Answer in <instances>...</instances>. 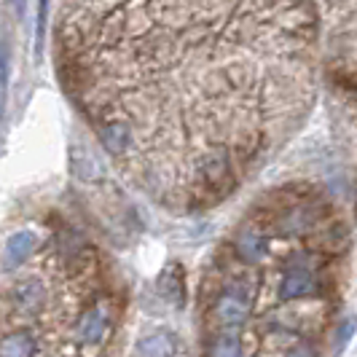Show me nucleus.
Wrapping results in <instances>:
<instances>
[{"instance_id": "nucleus-1", "label": "nucleus", "mask_w": 357, "mask_h": 357, "mask_svg": "<svg viewBox=\"0 0 357 357\" xmlns=\"http://www.w3.org/2000/svg\"><path fill=\"white\" fill-rule=\"evenodd\" d=\"M304 0H62V84L113 159L135 151L145 121H178L180 78L199 119L223 121L261 145L304 97L309 43Z\"/></svg>"}, {"instance_id": "nucleus-2", "label": "nucleus", "mask_w": 357, "mask_h": 357, "mask_svg": "<svg viewBox=\"0 0 357 357\" xmlns=\"http://www.w3.org/2000/svg\"><path fill=\"white\" fill-rule=\"evenodd\" d=\"M328 277L322 271L317 252L298 250L287 258V266L280 277V296L285 301H312L328 293Z\"/></svg>"}, {"instance_id": "nucleus-3", "label": "nucleus", "mask_w": 357, "mask_h": 357, "mask_svg": "<svg viewBox=\"0 0 357 357\" xmlns=\"http://www.w3.org/2000/svg\"><path fill=\"white\" fill-rule=\"evenodd\" d=\"M250 287L242 285V282H231V285L223 287L213 301V320L220 325V331L242 328L248 322V314H250Z\"/></svg>"}, {"instance_id": "nucleus-4", "label": "nucleus", "mask_w": 357, "mask_h": 357, "mask_svg": "<svg viewBox=\"0 0 357 357\" xmlns=\"http://www.w3.org/2000/svg\"><path fill=\"white\" fill-rule=\"evenodd\" d=\"M231 250L245 266H258V264H264L268 255L266 231H264L261 226H252V223L242 226L239 231L234 234Z\"/></svg>"}, {"instance_id": "nucleus-5", "label": "nucleus", "mask_w": 357, "mask_h": 357, "mask_svg": "<svg viewBox=\"0 0 357 357\" xmlns=\"http://www.w3.org/2000/svg\"><path fill=\"white\" fill-rule=\"evenodd\" d=\"M180 344L172 331L159 328L153 333H145L143 339L135 344V357H178Z\"/></svg>"}, {"instance_id": "nucleus-6", "label": "nucleus", "mask_w": 357, "mask_h": 357, "mask_svg": "<svg viewBox=\"0 0 357 357\" xmlns=\"http://www.w3.org/2000/svg\"><path fill=\"white\" fill-rule=\"evenodd\" d=\"M36 250V234L33 231H17L8 236L6 250H3V266L19 268Z\"/></svg>"}, {"instance_id": "nucleus-7", "label": "nucleus", "mask_w": 357, "mask_h": 357, "mask_svg": "<svg viewBox=\"0 0 357 357\" xmlns=\"http://www.w3.org/2000/svg\"><path fill=\"white\" fill-rule=\"evenodd\" d=\"M107 322L110 320H107V312L102 306L89 309V312L81 317V322H78V336H81V341H84V344H100L107 333Z\"/></svg>"}, {"instance_id": "nucleus-8", "label": "nucleus", "mask_w": 357, "mask_h": 357, "mask_svg": "<svg viewBox=\"0 0 357 357\" xmlns=\"http://www.w3.org/2000/svg\"><path fill=\"white\" fill-rule=\"evenodd\" d=\"M245 344L239 339V333L234 331H218L204 344V355L207 357H242Z\"/></svg>"}, {"instance_id": "nucleus-9", "label": "nucleus", "mask_w": 357, "mask_h": 357, "mask_svg": "<svg viewBox=\"0 0 357 357\" xmlns=\"http://www.w3.org/2000/svg\"><path fill=\"white\" fill-rule=\"evenodd\" d=\"M38 341L30 331H14L0 339V357H36Z\"/></svg>"}, {"instance_id": "nucleus-10", "label": "nucleus", "mask_w": 357, "mask_h": 357, "mask_svg": "<svg viewBox=\"0 0 357 357\" xmlns=\"http://www.w3.org/2000/svg\"><path fill=\"white\" fill-rule=\"evenodd\" d=\"M156 287H159L161 298H167L169 304H175V306H183V301H185V280H183L180 268H175V266L164 268L159 274Z\"/></svg>"}, {"instance_id": "nucleus-11", "label": "nucleus", "mask_w": 357, "mask_h": 357, "mask_svg": "<svg viewBox=\"0 0 357 357\" xmlns=\"http://www.w3.org/2000/svg\"><path fill=\"white\" fill-rule=\"evenodd\" d=\"M355 333H357V317L349 314V317H344V320L336 325L333 339H331V352H333V355H341V352L349 347V341H352Z\"/></svg>"}, {"instance_id": "nucleus-12", "label": "nucleus", "mask_w": 357, "mask_h": 357, "mask_svg": "<svg viewBox=\"0 0 357 357\" xmlns=\"http://www.w3.org/2000/svg\"><path fill=\"white\" fill-rule=\"evenodd\" d=\"M17 301L22 309H27V312H33L38 306L43 304V285L36 282V280H27V282H22L17 287Z\"/></svg>"}, {"instance_id": "nucleus-13", "label": "nucleus", "mask_w": 357, "mask_h": 357, "mask_svg": "<svg viewBox=\"0 0 357 357\" xmlns=\"http://www.w3.org/2000/svg\"><path fill=\"white\" fill-rule=\"evenodd\" d=\"M73 172H75V178L81 180H91L100 175V164L94 159H89L86 153H73Z\"/></svg>"}, {"instance_id": "nucleus-14", "label": "nucleus", "mask_w": 357, "mask_h": 357, "mask_svg": "<svg viewBox=\"0 0 357 357\" xmlns=\"http://www.w3.org/2000/svg\"><path fill=\"white\" fill-rule=\"evenodd\" d=\"M6 89H8V43L0 40V121L6 113Z\"/></svg>"}, {"instance_id": "nucleus-15", "label": "nucleus", "mask_w": 357, "mask_h": 357, "mask_svg": "<svg viewBox=\"0 0 357 357\" xmlns=\"http://www.w3.org/2000/svg\"><path fill=\"white\" fill-rule=\"evenodd\" d=\"M285 357H320V352H317V347H314V344H309V341H298V344H293V347L287 349Z\"/></svg>"}]
</instances>
